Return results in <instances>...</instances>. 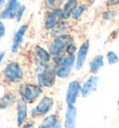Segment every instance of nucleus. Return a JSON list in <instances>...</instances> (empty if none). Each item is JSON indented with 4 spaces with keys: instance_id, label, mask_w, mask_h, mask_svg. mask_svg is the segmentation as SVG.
Wrapping results in <instances>:
<instances>
[{
    "instance_id": "1",
    "label": "nucleus",
    "mask_w": 119,
    "mask_h": 128,
    "mask_svg": "<svg viewBox=\"0 0 119 128\" xmlns=\"http://www.w3.org/2000/svg\"><path fill=\"white\" fill-rule=\"evenodd\" d=\"M57 76L56 66L52 64H47L42 69V72L37 76V80L40 86L43 87H52L55 83Z\"/></svg>"
},
{
    "instance_id": "2",
    "label": "nucleus",
    "mask_w": 119,
    "mask_h": 128,
    "mask_svg": "<svg viewBox=\"0 0 119 128\" xmlns=\"http://www.w3.org/2000/svg\"><path fill=\"white\" fill-rule=\"evenodd\" d=\"M42 89L40 86L34 85V84H21L19 88L20 96H21V99L28 102L33 103L42 94Z\"/></svg>"
},
{
    "instance_id": "3",
    "label": "nucleus",
    "mask_w": 119,
    "mask_h": 128,
    "mask_svg": "<svg viewBox=\"0 0 119 128\" xmlns=\"http://www.w3.org/2000/svg\"><path fill=\"white\" fill-rule=\"evenodd\" d=\"M70 43H73V38L70 35H61L58 36L49 46V54L53 56L61 54V52L66 49Z\"/></svg>"
},
{
    "instance_id": "4",
    "label": "nucleus",
    "mask_w": 119,
    "mask_h": 128,
    "mask_svg": "<svg viewBox=\"0 0 119 128\" xmlns=\"http://www.w3.org/2000/svg\"><path fill=\"white\" fill-rule=\"evenodd\" d=\"M4 76L9 82H19L22 78L23 73L18 63H9L4 69Z\"/></svg>"
},
{
    "instance_id": "5",
    "label": "nucleus",
    "mask_w": 119,
    "mask_h": 128,
    "mask_svg": "<svg viewBox=\"0 0 119 128\" xmlns=\"http://www.w3.org/2000/svg\"><path fill=\"white\" fill-rule=\"evenodd\" d=\"M54 105V101L50 97L45 96L43 97L38 105L32 110V116L33 117H40L48 114L51 110Z\"/></svg>"
},
{
    "instance_id": "6",
    "label": "nucleus",
    "mask_w": 119,
    "mask_h": 128,
    "mask_svg": "<svg viewBox=\"0 0 119 128\" xmlns=\"http://www.w3.org/2000/svg\"><path fill=\"white\" fill-rule=\"evenodd\" d=\"M74 61L75 59L74 54H68V56L65 57L62 64L60 66L59 69H57V76L61 78H67L74 68Z\"/></svg>"
},
{
    "instance_id": "7",
    "label": "nucleus",
    "mask_w": 119,
    "mask_h": 128,
    "mask_svg": "<svg viewBox=\"0 0 119 128\" xmlns=\"http://www.w3.org/2000/svg\"><path fill=\"white\" fill-rule=\"evenodd\" d=\"M81 85L79 82L74 80L70 82L66 92V103L67 105H74L77 99L78 94L80 92Z\"/></svg>"
},
{
    "instance_id": "8",
    "label": "nucleus",
    "mask_w": 119,
    "mask_h": 128,
    "mask_svg": "<svg viewBox=\"0 0 119 128\" xmlns=\"http://www.w3.org/2000/svg\"><path fill=\"white\" fill-rule=\"evenodd\" d=\"M99 83V78L96 76H92L88 78V80L84 82V84L81 86V94L83 97H88L89 94H91L93 92L96 91L98 87Z\"/></svg>"
},
{
    "instance_id": "9",
    "label": "nucleus",
    "mask_w": 119,
    "mask_h": 128,
    "mask_svg": "<svg viewBox=\"0 0 119 128\" xmlns=\"http://www.w3.org/2000/svg\"><path fill=\"white\" fill-rule=\"evenodd\" d=\"M62 19V10L60 8H55L47 15L45 20V27L47 29H52Z\"/></svg>"
},
{
    "instance_id": "10",
    "label": "nucleus",
    "mask_w": 119,
    "mask_h": 128,
    "mask_svg": "<svg viewBox=\"0 0 119 128\" xmlns=\"http://www.w3.org/2000/svg\"><path fill=\"white\" fill-rule=\"evenodd\" d=\"M20 7L18 0H8L4 10L0 13L1 19H12L16 17L18 8Z\"/></svg>"
},
{
    "instance_id": "11",
    "label": "nucleus",
    "mask_w": 119,
    "mask_h": 128,
    "mask_svg": "<svg viewBox=\"0 0 119 128\" xmlns=\"http://www.w3.org/2000/svg\"><path fill=\"white\" fill-rule=\"evenodd\" d=\"M89 50V42L88 40L85 41L81 47L78 50V54H77V59H76V69H81L84 66L85 62L87 60V56H88V52Z\"/></svg>"
},
{
    "instance_id": "12",
    "label": "nucleus",
    "mask_w": 119,
    "mask_h": 128,
    "mask_svg": "<svg viewBox=\"0 0 119 128\" xmlns=\"http://www.w3.org/2000/svg\"><path fill=\"white\" fill-rule=\"evenodd\" d=\"M76 108L74 105H68L66 113H65V127L76 128Z\"/></svg>"
},
{
    "instance_id": "13",
    "label": "nucleus",
    "mask_w": 119,
    "mask_h": 128,
    "mask_svg": "<svg viewBox=\"0 0 119 128\" xmlns=\"http://www.w3.org/2000/svg\"><path fill=\"white\" fill-rule=\"evenodd\" d=\"M18 111V125L21 126L27 119V104L23 99L18 100L17 102Z\"/></svg>"
},
{
    "instance_id": "14",
    "label": "nucleus",
    "mask_w": 119,
    "mask_h": 128,
    "mask_svg": "<svg viewBox=\"0 0 119 128\" xmlns=\"http://www.w3.org/2000/svg\"><path fill=\"white\" fill-rule=\"evenodd\" d=\"M27 25L24 24L22 25L21 28L18 30L16 34H15L14 38H13V42H12V47H11V50L12 52H16L18 50V49L20 48V46L22 43V40H23V36L25 35V32L27 30Z\"/></svg>"
},
{
    "instance_id": "15",
    "label": "nucleus",
    "mask_w": 119,
    "mask_h": 128,
    "mask_svg": "<svg viewBox=\"0 0 119 128\" xmlns=\"http://www.w3.org/2000/svg\"><path fill=\"white\" fill-rule=\"evenodd\" d=\"M35 56H36L38 64L42 68L45 66L47 63H49V59H50V54H49L43 48L38 46L35 48Z\"/></svg>"
},
{
    "instance_id": "16",
    "label": "nucleus",
    "mask_w": 119,
    "mask_h": 128,
    "mask_svg": "<svg viewBox=\"0 0 119 128\" xmlns=\"http://www.w3.org/2000/svg\"><path fill=\"white\" fill-rule=\"evenodd\" d=\"M78 6L77 5V1L76 0H68L65 5H64V8H63L62 10V19L64 20H67L69 19L72 16L74 10L76 8V7Z\"/></svg>"
},
{
    "instance_id": "17",
    "label": "nucleus",
    "mask_w": 119,
    "mask_h": 128,
    "mask_svg": "<svg viewBox=\"0 0 119 128\" xmlns=\"http://www.w3.org/2000/svg\"><path fill=\"white\" fill-rule=\"evenodd\" d=\"M104 61H103V56L102 55H97L95 56L89 63V69L90 72L93 74H97L99 70L103 66Z\"/></svg>"
},
{
    "instance_id": "18",
    "label": "nucleus",
    "mask_w": 119,
    "mask_h": 128,
    "mask_svg": "<svg viewBox=\"0 0 119 128\" xmlns=\"http://www.w3.org/2000/svg\"><path fill=\"white\" fill-rule=\"evenodd\" d=\"M67 27H68V24L66 22H60L59 24H57L52 28L51 35L53 36H55V38H58V36H61V35H64V32L67 30Z\"/></svg>"
},
{
    "instance_id": "19",
    "label": "nucleus",
    "mask_w": 119,
    "mask_h": 128,
    "mask_svg": "<svg viewBox=\"0 0 119 128\" xmlns=\"http://www.w3.org/2000/svg\"><path fill=\"white\" fill-rule=\"evenodd\" d=\"M57 118L55 115H50L45 118V120L42 122V124H40L39 128H54L55 124L57 122Z\"/></svg>"
},
{
    "instance_id": "20",
    "label": "nucleus",
    "mask_w": 119,
    "mask_h": 128,
    "mask_svg": "<svg viewBox=\"0 0 119 128\" xmlns=\"http://www.w3.org/2000/svg\"><path fill=\"white\" fill-rule=\"evenodd\" d=\"M118 10H116L115 8H108V10H106L102 12V19L105 21H110L116 17L117 15Z\"/></svg>"
},
{
    "instance_id": "21",
    "label": "nucleus",
    "mask_w": 119,
    "mask_h": 128,
    "mask_svg": "<svg viewBox=\"0 0 119 128\" xmlns=\"http://www.w3.org/2000/svg\"><path fill=\"white\" fill-rule=\"evenodd\" d=\"M13 102H14L13 96H11V94H7L3 99L1 100V102H0V108L5 110V108H7L8 107L11 103H13Z\"/></svg>"
},
{
    "instance_id": "22",
    "label": "nucleus",
    "mask_w": 119,
    "mask_h": 128,
    "mask_svg": "<svg viewBox=\"0 0 119 128\" xmlns=\"http://www.w3.org/2000/svg\"><path fill=\"white\" fill-rule=\"evenodd\" d=\"M86 10H87V5H85V4H82L80 6H77L76 8L74 10V12H73V14H72L73 19L77 20V19L79 18L81 15L86 11Z\"/></svg>"
},
{
    "instance_id": "23",
    "label": "nucleus",
    "mask_w": 119,
    "mask_h": 128,
    "mask_svg": "<svg viewBox=\"0 0 119 128\" xmlns=\"http://www.w3.org/2000/svg\"><path fill=\"white\" fill-rule=\"evenodd\" d=\"M107 60L110 64H115L119 61V57L115 52H109L107 54Z\"/></svg>"
},
{
    "instance_id": "24",
    "label": "nucleus",
    "mask_w": 119,
    "mask_h": 128,
    "mask_svg": "<svg viewBox=\"0 0 119 128\" xmlns=\"http://www.w3.org/2000/svg\"><path fill=\"white\" fill-rule=\"evenodd\" d=\"M61 0H46V4L47 6L50 8H58V6L60 5Z\"/></svg>"
},
{
    "instance_id": "25",
    "label": "nucleus",
    "mask_w": 119,
    "mask_h": 128,
    "mask_svg": "<svg viewBox=\"0 0 119 128\" xmlns=\"http://www.w3.org/2000/svg\"><path fill=\"white\" fill-rule=\"evenodd\" d=\"M65 57L63 54H57V55H55L54 56V58H53V61H54V63H55V64L56 66H60V64L63 63V61H64V59H65Z\"/></svg>"
},
{
    "instance_id": "26",
    "label": "nucleus",
    "mask_w": 119,
    "mask_h": 128,
    "mask_svg": "<svg viewBox=\"0 0 119 128\" xmlns=\"http://www.w3.org/2000/svg\"><path fill=\"white\" fill-rule=\"evenodd\" d=\"M24 10H25L24 6H20V7L18 8L17 12H16V19H17V22L21 21V17H22V15H23V12H24Z\"/></svg>"
},
{
    "instance_id": "27",
    "label": "nucleus",
    "mask_w": 119,
    "mask_h": 128,
    "mask_svg": "<svg viewBox=\"0 0 119 128\" xmlns=\"http://www.w3.org/2000/svg\"><path fill=\"white\" fill-rule=\"evenodd\" d=\"M75 50H76V47H75V45H74V43H70L66 47V52L68 54H74Z\"/></svg>"
},
{
    "instance_id": "28",
    "label": "nucleus",
    "mask_w": 119,
    "mask_h": 128,
    "mask_svg": "<svg viewBox=\"0 0 119 128\" xmlns=\"http://www.w3.org/2000/svg\"><path fill=\"white\" fill-rule=\"evenodd\" d=\"M119 5V0H108L106 2V6L108 8H115Z\"/></svg>"
},
{
    "instance_id": "29",
    "label": "nucleus",
    "mask_w": 119,
    "mask_h": 128,
    "mask_svg": "<svg viewBox=\"0 0 119 128\" xmlns=\"http://www.w3.org/2000/svg\"><path fill=\"white\" fill-rule=\"evenodd\" d=\"M5 31H6V29H5V25L2 22H0V36H5Z\"/></svg>"
},
{
    "instance_id": "30",
    "label": "nucleus",
    "mask_w": 119,
    "mask_h": 128,
    "mask_svg": "<svg viewBox=\"0 0 119 128\" xmlns=\"http://www.w3.org/2000/svg\"><path fill=\"white\" fill-rule=\"evenodd\" d=\"M22 128H35V125H34V124H25L22 126Z\"/></svg>"
},
{
    "instance_id": "31",
    "label": "nucleus",
    "mask_w": 119,
    "mask_h": 128,
    "mask_svg": "<svg viewBox=\"0 0 119 128\" xmlns=\"http://www.w3.org/2000/svg\"><path fill=\"white\" fill-rule=\"evenodd\" d=\"M4 57H5V52H0V64H1V62L3 61Z\"/></svg>"
},
{
    "instance_id": "32",
    "label": "nucleus",
    "mask_w": 119,
    "mask_h": 128,
    "mask_svg": "<svg viewBox=\"0 0 119 128\" xmlns=\"http://www.w3.org/2000/svg\"><path fill=\"white\" fill-rule=\"evenodd\" d=\"M54 128H61V124H60V122H57L56 124H55V126H54Z\"/></svg>"
},
{
    "instance_id": "33",
    "label": "nucleus",
    "mask_w": 119,
    "mask_h": 128,
    "mask_svg": "<svg viewBox=\"0 0 119 128\" xmlns=\"http://www.w3.org/2000/svg\"><path fill=\"white\" fill-rule=\"evenodd\" d=\"M5 5V0H0V8H2Z\"/></svg>"
},
{
    "instance_id": "34",
    "label": "nucleus",
    "mask_w": 119,
    "mask_h": 128,
    "mask_svg": "<svg viewBox=\"0 0 119 128\" xmlns=\"http://www.w3.org/2000/svg\"><path fill=\"white\" fill-rule=\"evenodd\" d=\"M118 6H119V5H118Z\"/></svg>"
}]
</instances>
